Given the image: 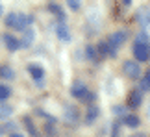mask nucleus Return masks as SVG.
<instances>
[{"mask_svg":"<svg viewBox=\"0 0 150 137\" xmlns=\"http://www.w3.org/2000/svg\"><path fill=\"white\" fill-rule=\"evenodd\" d=\"M122 72H124V76L126 78H130V80H137V78H141V67L137 61H124L122 63Z\"/></svg>","mask_w":150,"mask_h":137,"instance_id":"nucleus-1","label":"nucleus"},{"mask_svg":"<svg viewBox=\"0 0 150 137\" xmlns=\"http://www.w3.org/2000/svg\"><path fill=\"white\" fill-rule=\"evenodd\" d=\"M126 41H128V32L126 30H117V32H113L111 35L108 37V43L111 44L113 48H117V50H119V47H122Z\"/></svg>","mask_w":150,"mask_h":137,"instance_id":"nucleus-2","label":"nucleus"},{"mask_svg":"<svg viewBox=\"0 0 150 137\" xmlns=\"http://www.w3.org/2000/svg\"><path fill=\"white\" fill-rule=\"evenodd\" d=\"M63 119H65L69 124H76V122L80 121V111H78V107L72 106V104L63 106Z\"/></svg>","mask_w":150,"mask_h":137,"instance_id":"nucleus-3","label":"nucleus"},{"mask_svg":"<svg viewBox=\"0 0 150 137\" xmlns=\"http://www.w3.org/2000/svg\"><path fill=\"white\" fill-rule=\"evenodd\" d=\"M134 58L135 61H148L150 59V47L148 44H141V43H135L134 44Z\"/></svg>","mask_w":150,"mask_h":137,"instance_id":"nucleus-4","label":"nucleus"},{"mask_svg":"<svg viewBox=\"0 0 150 137\" xmlns=\"http://www.w3.org/2000/svg\"><path fill=\"white\" fill-rule=\"evenodd\" d=\"M89 93L87 85H85V82H82V80H76V82H72L71 85V96H74V98L78 100H83V96Z\"/></svg>","mask_w":150,"mask_h":137,"instance_id":"nucleus-5","label":"nucleus"},{"mask_svg":"<svg viewBox=\"0 0 150 137\" xmlns=\"http://www.w3.org/2000/svg\"><path fill=\"white\" fill-rule=\"evenodd\" d=\"M143 104V91L141 89H132L128 98H126V106L132 107V109H137Z\"/></svg>","mask_w":150,"mask_h":137,"instance_id":"nucleus-6","label":"nucleus"},{"mask_svg":"<svg viewBox=\"0 0 150 137\" xmlns=\"http://www.w3.org/2000/svg\"><path fill=\"white\" fill-rule=\"evenodd\" d=\"M28 72H30L32 80H33L37 85H43V82H45V68H43L41 65H35V63L28 65Z\"/></svg>","mask_w":150,"mask_h":137,"instance_id":"nucleus-7","label":"nucleus"},{"mask_svg":"<svg viewBox=\"0 0 150 137\" xmlns=\"http://www.w3.org/2000/svg\"><path fill=\"white\" fill-rule=\"evenodd\" d=\"M98 117H100V106H87V109H85V124L87 126H91V124H95V121H98Z\"/></svg>","mask_w":150,"mask_h":137,"instance_id":"nucleus-8","label":"nucleus"},{"mask_svg":"<svg viewBox=\"0 0 150 137\" xmlns=\"http://www.w3.org/2000/svg\"><path fill=\"white\" fill-rule=\"evenodd\" d=\"M2 41L6 44V48L9 50V52H17L21 47V39H17L15 35H11V33H4V37H2Z\"/></svg>","mask_w":150,"mask_h":137,"instance_id":"nucleus-9","label":"nucleus"},{"mask_svg":"<svg viewBox=\"0 0 150 137\" xmlns=\"http://www.w3.org/2000/svg\"><path fill=\"white\" fill-rule=\"evenodd\" d=\"M33 41H35V30L33 28H26L24 32H22V39H21V47L22 48H30Z\"/></svg>","mask_w":150,"mask_h":137,"instance_id":"nucleus-10","label":"nucleus"},{"mask_svg":"<svg viewBox=\"0 0 150 137\" xmlns=\"http://www.w3.org/2000/svg\"><path fill=\"white\" fill-rule=\"evenodd\" d=\"M56 35L61 39V41H71V28L67 26V22H57L56 24Z\"/></svg>","mask_w":150,"mask_h":137,"instance_id":"nucleus-11","label":"nucleus"},{"mask_svg":"<svg viewBox=\"0 0 150 137\" xmlns=\"http://www.w3.org/2000/svg\"><path fill=\"white\" fill-rule=\"evenodd\" d=\"M85 58H87L89 61H93V63H100V54L98 50H96V47H93V44H85Z\"/></svg>","mask_w":150,"mask_h":137,"instance_id":"nucleus-12","label":"nucleus"},{"mask_svg":"<svg viewBox=\"0 0 150 137\" xmlns=\"http://www.w3.org/2000/svg\"><path fill=\"white\" fill-rule=\"evenodd\" d=\"M48 11H50V13L54 15V17H57V20H59V22H65L67 17H65V11L61 9V6H59V4L50 2V4H48Z\"/></svg>","mask_w":150,"mask_h":137,"instance_id":"nucleus-13","label":"nucleus"},{"mask_svg":"<svg viewBox=\"0 0 150 137\" xmlns=\"http://www.w3.org/2000/svg\"><path fill=\"white\" fill-rule=\"evenodd\" d=\"M22 124H24V128H26V132L30 137H39V132H37V128H35V124H33V121L30 117H24L22 119Z\"/></svg>","mask_w":150,"mask_h":137,"instance_id":"nucleus-14","label":"nucleus"},{"mask_svg":"<svg viewBox=\"0 0 150 137\" xmlns=\"http://www.w3.org/2000/svg\"><path fill=\"white\" fill-rule=\"evenodd\" d=\"M13 115V106H9V104H0V121H8V119Z\"/></svg>","mask_w":150,"mask_h":137,"instance_id":"nucleus-15","label":"nucleus"},{"mask_svg":"<svg viewBox=\"0 0 150 137\" xmlns=\"http://www.w3.org/2000/svg\"><path fill=\"white\" fill-rule=\"evenodd\" d=\"M0 78L4 80H13L15 78V71L8 65H0Z\"/></svg>","mask_w":150,"mask_h":137,"instance_id":"nucleus-16","label":"nucleus"},{"mask_svg":"<svg viewBox=\"0 0 150 137\" xmlns=\"http://www.w3.org/2000/svg\"><path fill=\"white\" fill-rule=\"evenodd\" d=\"M122 122H124L128 128H137V126L141 124V121H139V117H137V115H126Z\"/></svg>","mask_w":150,"mask_h":137,"instance_id":"nucleus-17","label":"nucleus"},{"mask_svg":"<svg viewBox=\"0 0 150 137\" xmlns=\"http://www.w3.org/2000/svg\"><path fill=\"white\" fill-rule=\"evenodd\" d=\"M141 91H150V68L145 72V76L141 78V85H139Z\"/></svg>","mask_w":150,"mask_h":137,"instance_id":"nucleus-18","label":"nucleus"},{"mask_svg":"<svg viewBox=\"0 0 150 137\" xmlns=\"http://www.w3.org/2000/svg\"><path fill=\"white\" fill-rule=\"evenodd\" d=\"M9 96H11V89L8 87V85L0 83V102H2V104H4V102L8 100Z\"/></svg>","mask_w":150,"mask_h":137,"instance_id":"nucleus-19","label":"nucleus"},{"mask_svg":"<svg viewBox=\"0 0 150 137\" xmlns=\"http://www.w3.org/2000/svg\"><path fill=\"white\" fill-rule=\"evenodd\" d=\"M96 50H98L100 58L102 56H109V43L108 41H100L98 44H96Z\"/></svg>","mask_w":150,"mask_h":137,"instance_id":"nucleus-20","label":"nucleus"},{"mask_svg":"<svg viewBox=\"0 0 150 137\" xmlns=\"http://www.w3.org/2000/svg\"><path fill=\"white\" fill-rule=\"evenodd\" d=\"M111 113H113L115 117H126V106H120V104L113 106L111 107Z\"/></svg>","mask_w":150,"mask_h":137,"instance_id":"nucleus-21","label":"nucleus"},{"mask_svg":"<svg viewBox=\"0 0 150 137\" xmlns=\"http://www.w3.org/2000/svg\"><path fill=\"white\" fill-rule=\"evenodd\" d=\"M54 122H56V121H48L47 124H45V132H47L50 137H52V135H57V130H56V126H54Z\"/></svg>","mask_w":150,"mask_h":137,"instance_id":"nucleus-22","label":"nucleus"},{"mask_svg":"<svg viewBox=\"0 0 150 137\" xmlns=\"http://www.w3.org/2000/svg\"><path fill=\"white\" fill-rule=\"evenodd\" d=\"M135 43H141V44H148V33L146 32H139L135 37Z\"/></svg>","mask_w":150,"mask_h":137,"instance_id":"nucleus-23","label":"nucleus"},{"mask_svg":"<svg viewBox=\"0 0 150 137\" xmlns=\"http://www.w3.org/2000/svg\"><path fill=\"white\" fill-rule=\"evenodd\" d=\"M111 137H120V122L115 121L113 122V128H111Z\"/></svg>","mask_w":150,"mask_h":137,"instance_id":"nucleus-24","label":"nucleus"},{"mask_svg":"<svg viewBox=\"0 0 150 137\" xmlns=\"http://www.w3.org/2000/svg\"><path fill=\"white\" fill-rule=\"evenodd\" d=\"M67 6H69V8H71L72 11H78L82 4H80V0H67Z\"/></svg>","mask_w":150,"mask_h":137,"instance_id":"nucleus-25","label":"nucleus"},{"mask_svg":"<svg viewBox=\"0 0 150 137\" xmlns=\"http://www.w3.org/2000/svg\"><path fill=\"white\" fill-rule=\"evenodd\" d=\"M8 137H26V135H22V133H19V132H15V133H11V135H8Z\"/></svg>","mask_w":150,"mask_h":137,"instance_id":"nucleus-26","label":"nucleus"},{"mask_svg":"<svg viewBox=\"0 0 150 137\" xmlns=\"http://www.w3.org/2000/svg\"><path fill=\"white\" fill-rule=\"evenodd\" d=\"M130 137H145V133H134V135H130Z\"/></svg>","mask_w":150,"mask_h":137,"instance_id":"nucleus-27","label":"nucleus"},{"mask_svg":"<svg viewBox=\"0 0 150 137\" xmlns=\"http://www.w3.org/2000/svg\"><path fill=\"white\" fill-rule=\"evenodd\" d=\"M2 13H4V6H2V2H0V17H2Z\"/></svg>","mask_w":150,"mask_h":137,"instance_id":"nucleus-28","label":"nucleus"},{"mask_svg":"<svg viewBox=\"0 0 150 137\" xmlns=\"http://www.w3.org/2000/svg\"><path fill=\"white\" fill-rule=\"evenodd\" d=\"M146 115L150 117V102H148V106H146Z\"/></svg>","mask_w":150,"mask_h":137,"instance_id":"nucleus-29","label":"nucleus"}]
</instances>
